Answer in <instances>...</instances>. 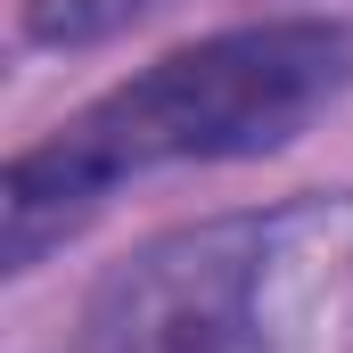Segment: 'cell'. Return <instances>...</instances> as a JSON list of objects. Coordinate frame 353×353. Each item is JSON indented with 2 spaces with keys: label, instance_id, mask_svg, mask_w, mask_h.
Listing matches in <instances>:
<instances>
[{
  "label": "cell",
  "instance_id": "obj_1",
  "mask_svg": "<svg viewBox=\"0 0 353 353\" xmlns=\"http://www.w3.org/2000/svg\"><path fill=\"white\" fill-rule=\"evenodd\" d=\"M353 90V17L279 8L181 41L74 107L58 132L0 165V271L25 279L74 230L107 214L115 189L173 165H255L296 148Z\"/></svg>",
  "mask_w": 353,
  "mask_h": 353
},
{
  "label": "cell",
  "instance_id": "obj_2",
  "mask_svg": "<svg viewBox=\"0 0 353 353\" xmlns=\"http://www.w3.org/2000/svg\"><path fill=\"white\" fill-rule=\"evenodd\" d=\"M329 279H353L345 197L173 222L90 279L66 353H288Z\"/></svg>",
  "mask_w": 353,
  "mask_h": 353
},
{
  "label": "cell",
  "instance_id": "obj_3",
  "mask_svg": "<svg viewBox=\"0 0 353 353\" xmlns=\"http://www.w3.org/2000/svg\"><path fill=\"white\" fill-rule=\"evenodd\" d=\"M165 8L173 0H17V41L74 58V50H99V41H115V33H132Z\"/></svg>",
  "mask_w": 353,
  "mask_h": 353
}]
</instances>
